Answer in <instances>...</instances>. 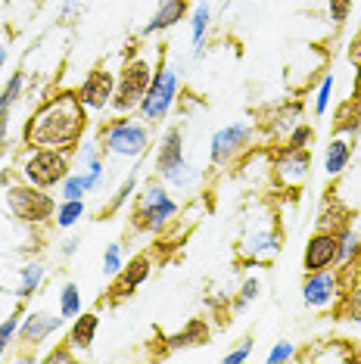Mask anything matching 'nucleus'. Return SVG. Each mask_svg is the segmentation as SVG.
I'll use <instances>...</instances> for the list:
<instances>
[{"label":"nucleus","instance_id":"obj_22","mask_svg":"<svg viewBox=\"0 0 361 364\" xmlns=\"http://www.w3.org/2000/svg\"><path fill=\"white\" fill-rule=\"evenodd\" d=\"M343 305H340V314L349 321H361V255H358V264H355V280L349 287H343Z\"/></svg>","mask_w":361,"mask_h":364},{"label":"nucleus","instance_id":"obj_35","mask_svg":"<svg viewBox=\"0 0 361 364\" xmlns=\"http://www.w3.org/2000/svg\"><path fill=\"white\" fill-rule=\"evenodd\" d=\"M19 324H22V314H19V311L10 314V318H6L4 324H0V355L6 352V346L13 343V336L19 333Z\"/></svg>","mask_w":361,"mask_h":364},{"label":"nucleus","instance_id":"obj_48","mask_svg":"<svg viewBox=\"0 0 361 364\" xmlns=\"http://www.w3.org/2000/svg\"><path fill=\"white\" fill-rule=\"evenodd\" d=\"M0 184H6V171H0Z\"/></svg>","mask_w":361,"mask_h":364},{"label":"nucleus","instance_id":"obj_14","mask_svg":"<svg viewBox=\"0 0 361 364\" xmlns=\"http://www.w3.org/2000/svg\"><path fill=\"white\" fill-rule=\"evenodd\" d=\"M178 162H184V134H180V128H168L159 144V153H156V171L166 178Z\"/></svg>","mask_w":361,"mask_h":364},{"label":"nucleus","instance_id":"obj_33","mask_svg":"<svg viewBox=\"0 0 361 364\" xmlns=\"http://www.w3.org/2000/svg\"><path fill=\"white\" fill-rule=\"evenodd\" d=\"M122 268H125V264H122V246L109 243V246H106V252H103V274L112 277V274H119Z\"/></svg>","mask_w":361,"mask_h":364},{"label":"nucleus","instance_id":"obj_12","mask_svg":"<svg viewBox=\"0 0 361 364\" xmlns=\"http://www.w3.org/2000/svg\"><path fill=\"white\" fill-rule=\"evenodd\" d=\"M308 168H311L308 146H299V150H290V146H284V153L277 156V162H274L277 181H281L284 187H299L302 181L308 178Z\"/></svg>","mask_w":361,"mask_h":364},{"label":"nucleus","instance_id":"obj_10","mask_svg":"<svg viewBox=\"0 0 361 364\" xmlns=\"http://www.w3.org/2000/svg\"><path fill=\"white\" fill-rule=\"evenodd\" d=\"M336 255H340V237L330 230H315V237L306 246V274L311 271H324V268H336Z\"/></svg>","mask_w":361,"mask_h":364},{"label":"nucleus","instance_id":"obj_37","mask_svg":"<svg viewBox=\"0 0 361 364\" xmlns=\"http://www.w3.org/2000/svg\"><path fill=\"white\" fill-rule=\"evenodd\" d=\"M330 94H333V75H324L321 85H318V94H315V115L327 112V106H330Z\"/></svg>","mask_w":361,"mask_h":364},{"label":"nucleus","instance_id":"obj_43","mask_svg":"<svg viewBox=\"0 0 361 364\" xmlns=\"http://www.w3.org/2000/svg\"><path fill=\"white\" fill-rule=\"evenodd\" d=\"M349 60L355 63V65H361V35L352 41V47H349Z\"/></svg>","mask_w":361,"mask_h":364},{"label":"nucleus","instance_id":"obj_39","mask_svg":"<svg viewBox=\"0 0 361 364\" xmlns=\"http://www.w3.org/2000/svg\"><path fill=\"white\" fill-rule=\"evenodd\" d=\"M134 187H137V178L131 175V178L125 181V184H122V190H119V193H116V200L109 203V209H112V212H116V209H122V205H125V203L131 200V193H134Z\"/></svg>","mask_w":361,"mask_h":364},{"label":"nucleus","instance_id":"obj_8","mask_svg":"<svg viewBox=\"0 0 361 364\" xmlns=\"http://www.w3.org/2000/svg\"><path fill=\"white\" fill-rule=\"evenodd\" d=\"M343 296V271L340 268H324L311 271L302 284V299L308 309H330Z\"/></svg>","mask_w":361,"mask_h":364},{"label":"nucleus","instance_id":"obj_47","mask_svg":"<svg viewBox=\"0 0 361 364\" xmlns=\"http://www.w3.org/2000/svg\"><path fill=\"white\" fill-rule=\"evenodd\" d=\"M4 65H6V47L0 44V69H4Z\"/></svg>","mask_w":361,"mask_h":364},{"label":"nucleus","instance_id":"obj_30","mask_svg":"<svg viewBox=\"0 0 361 364\" xmlns=\"http://www.w3.org/2000/svg\"><path fill=\"white\" fill-rule=\"evenodd\" d=\"M60 314L63 318H78L81 314V293L75 284H65L60 293Z\"/></svg>","mask_w":361,"mask_h":364},{"label":"nucleus","instance_id":"obj_38","mask_svg":"<svg viewBox=\"0 0 361 364\" xmlns=\"http://www.w3.org/2000/svg\"><path fill=\"white\" fill-rule=\"evenodd\" d=\"M327 10H330V19L336 26L349 19V10H352V0H327Z\"/></svg>","mask_w":361,"mask_h":364},{"label":"nucleus","instance_id":"obj_50","mask_svg":"<svg viewBox=\"0 0 361 364\" xmlns=\"http://www.w3.org/2000/svg\"><path fill=\"white\" fill-rule=\"evenodd\" d=\"M358 69H361V65H358Z\"/></svg>","mask_w":361,"mask_h":364},{"label":"nucleus","instance_id":"obj_28","mask_svg":"<svg viewBox=\"0 0 361 364\" xmlns=\"http://www.w3.org/2000/svg\"><path fill=\"white\" fill-rule=\"evenodd\" d=\"M361 109H358V103L355 100H349V103H343L340 106V112H336V131H349V134H358V128H361Z\"/></svg>","mask_w":361,"mask_h":364},{"label":"nucleus","instance_id":"obj_5","mask_svg":"<svg viewBox=\"0 0 361 364\" xmlns=\"http://www.w3.org/2000/svg\"><path fill=\"white\" fill-rule=\"evenodd\" d=\"M153 81V69L146 60H131L125 69H122V78L116 81V94H112V106L119 112H131L137 109Z\"/></svg>","mask_w":361,"mask_h":364},{"label":"nucleus","instance_id":"obj_31","mask_svg":"<svg viewBox=\"0 0 361 364\" xmlns=\"http://www.w3.org/2000/svg\"><path fill=\"white\" fill-rule=\"evenodd\" d=\"M206 336H209V330L203 327L200 321H193V324L187 327L184 333L171 336V339H168V346H171V349H178V346H200V343H206Z\"/></svg>","mask_w":361,"mask_h":364},{"label":"nucleus","instance_id":"obj_15","mask_svg":"<svg viewBox=\"0 0 361 364\" xmlns=\"http://www.w3.org/2000/svg\"><path fill=\"white\" fill-rule=\"evenodd\" d=\"M187 16V0H162L159 6H156L153 19L144 26V35H156V31H166L171 28L175 22H180Z\"/></svg>","mask_w":361,"mask_h":364},{"label":"nucleus","instance_id":"obj_9","mask_svg":"<svg viewBox=\"0 0 361 364\" xmlns=\"http://www.w3.org/2000/svg\"><path fill=\"white\" fill-rule=\"evenodd\" d=\"M249 144H252V125L249 122H237V125L215 131L209 156L215 165H231L243 150H249Z\"/></svg>","mask_w":361,"mask_h":364},{"label":"nucleus","instance_id":"obj_29","mask_svg":"<svg viewBox=\"0 0 361 364\" xmlns=\"http://www.w3.org/2000/svg\"><path fill=\"white\" fill-rule=\"evenodd\" d=\"M81 215H85V200H63L56 209V228H72Z\"/></svg>","mask_w":361,"mask_h":364},{"label":"nucleus","instance_id":"obj_11","mask_svg":"<svg viewBox=\"0 0 361 364\" xmlns=\"http://www.w3.org/2000/svg\"><path fill=\"white\" fill-rule=\"evenodd\" d=\"M112 94H116V78L106 69L87 72V78L78 87V100L85 103V109H106L112 103Z\"/></svg>","mask_w":361,"mask_h":364},{"label":"nucleus","instance_id":"obj_7","mask_svg":"<svg viewBox=\"0 0 361 364\" xmlns=\"http://www.w3.org/2000/svg\"><path fill=\"white\" fill-rule=\"evenodd\" d=\"M175 215H178V203L171 200L162 187L153 184V187H146V193L141 196V203H137V209H134V228L156 234V230L166 228Z\"/></svg>","mask_w":361,"mask_h":364},{"label":"nucleus","instance_id":"obj_36","mask_svg":"<svg viewBox=\"0 0 361 364\" xmlns=\"http://www.w3.org/2000/svg\"><path fill=\"white\" fill-rule=\"evenodd\" d=\"M259 293H262V284H259L256 277H249V280H246V284L240 287V296L234 299V309H237V311H243L252 299H259Z\"/></svg>","mask_w":361,"mask_h":364},{"label":"nucleus","instance_id":"obj_13","mask_svg":"<svg viewBox=\"0 0 361 364\" xmlns=\"http://www.w3.org/2000/svg\"><path fill=\"white\" fill-rule=\"evenodd\" d=\"M63 314L56 318V314H47V311H31V314H22V324H19V339L22 343H28L31 349H35L38 343H44L50 333L63 327Z\"/></svg>","mask_w":361,"mask_h":364},{"label":"nucleus","instance_id":"obj_3","mask_svg":"<svg viewBox=\"0 0 361 364\" xmlns=\"http://www.w3.org/2000/svg\"><path fill=\"white\" fill-rule=\"evenodd\" d=\"M150 146V131L144 122H131V119H116L103 128L100 137V150L112 156H141Z\"/></svg>","mask_w":361,"mask_h":364},{"label":"nucleus","instance_id":"obj_20","mask_svg":"<svg viewBox=\"0 0 361 364\" xmlns=\"http://www.w3.org/2000/svg\"><path fill=\"white\" fill-rule=\"evenodd\" d=\"M302 122V106L299 103H284V106H277L274 112H271V119H268V128H271V134L274 137H286L293 128H296Z\"/></svg>","mask_w":361,"mask_h":364},{"label":"nucleus","instance_id":"obj_16","mask_svg":"<svg viewBox=\"0 0 361 364\" xmlns=\"http://www.w3.org/2000/svg\"><path fill=\"white\" fill-rule=\"evenodd\" d=\"M281 252V234L277 230H259V234L246 237L243 246H240V255L243 259H268V255Z\"/></svg>","mask_w":361,"mask_h":364},{"label":"nucleus","instance_id":"obj_19","mask_svg":"<svg viewBox=\"0 0 361 364\" xmlns=\"http://www.w3.org/2000/svg\"><path fill=\"white\" fill-rule=\"evenodd\" d=\"M119 284H116V293L119 296H131V289H137L144 284L146 277H150V259L146 255H137V259H131V264L125 271H119Z\"/></svg>","mask_w":361,"mask_h":364},{"label":"nucleus","instance_id":"obj_44","mask_svg":"<svg viewBox=\"0 0 361 364\" xmlns=\"http://www.w3.org/2000/svg\"><path fill=\"white\" fill-rule=\"evenodd\" d=\"M94 159H100V150H97V146H85V150H81V165H87Z\"/></svg>","mask_w":361,"mask_h":364},{"label":"nucleus","instance_id":"obj_40","mask_svg":"<svg viewBox=\"0 0 361 364\" xmlns=\"http://www.w3.org/2000/svg\"><path fill=\"white\" fill-rule=\"evenodd\" d=\"M296 358V352H293V343H277L274 349L268 352V361L277 364V361H293Z\"/></svg>","mask_w":361,"mask_h":364},{"label":"nucleus","instance_id":"obj_21","mask_svg":"<svg viewBox=\"0 0 361 364\" xmlns=\"http://www.w3.org/2000/svg\"><path fill=\"white\" fill-rule=\"evenodd\" d=\"M352 159V144L346 137H333L330 144H327V153H324V171L327 178H336L343 175V168L349 165Z\"/></svg>","mask_w":361,"mask_h":364},{"label":"nucleus","instance_id":"obj_6","mask_svg":"<svg viewBox=\"0 0 361 364\" xmlns=\"http://www.w3.org/2000/svg\"><path fill=\"white\" fill-rule=\"evenodd\" d=\"M6 203H10V209L16 218L28 221V225H41V221L53 218V200L44 193V187H35V184H16L6 190Z\"/></svg>","mask_w":361,"mask_h":364},{"label":"nucleus","instance_id":"obj_24","mask_svg":"<svg viewBox=\"0 0 361 364\" xmlns=\"http://www.w3.org/2000/svg\"><path fill=\"white\" fill-rule=\"evenodd\" d=\"M209 19H212V10L209 4H200L196 10L190 13V28H193V56L200 60L203 56V44H206V28H209Z\"/></svg>","mask_w":361,"mask_h":364},{"label":"nucleus","instance_id":"obj_46","mask_svg":"<svg viewBox=\"0 0 361 364\" xmlns=\"http://www.w3.org/2000/svg\"><path fill=\"white\" fill-rule=\"evenodd\" d=\"M6 128H10V119H0V146H4V140H6Z\"/></svg>","mask_w":361,"mask_h":364},{"label":"nucleus","instance_id":"obj_32","mask_svg":"<svg viewBox=\"0 0 361 364\" xmlns=\"http://www.w3.org/2000/svg\"><path fill=\"white\" fill-rule=\"evenodd\" d=\"M196 178H200V171H196L193 165H187V162H178L175 168L166 175V181H171V184H178V187H190Z\"/></svg>","mask_w":361,"mask_h":364},{"label":"nucleus","instance_id":"obj_45","mask_svg":"<svg viewBox=\"0 0 361 364\" xmlns=\"http://www.w3.org/2000/svg\"><path fill=\"white\" fill-rule=\"evenodd\" d=\"M75 250H78V240H65L63 252H65V255H72V252H75Z\"/></svg>","mask_w":361,"mask_h":364},{"label":"nucleus","instance_id":"obj_2","mask_svg":"<svg viewBox=\"0 0 361 364\" xmlns=\"http://www.w3.org/2000/svg\"><path fill=\"white\" fill-rule=\"evenodd\" d=\"M22 175L35 187H56L69 178V153L47 150V146H31V153L22 162Z\"/></svg>","mask_w":361,"mask_h":364},{"label":"nucleus","instance_id":"obj_26","mask_svg":"<svg viewBox=\"0 0 361 364\" xmlns=\"http://www.w3.org/2000/svg\"><path fill=\"white\" fill-rule=\"evenodd\" d=\"M41 280H44V264H38V262L26 264V268H22V284H19V289H16V296H19V299L35 296L38 287H41Z\"/></svg>","mask_w":361,"mask_h":364},{"label":"nucleus","instance_id":"obj_42","mask_svg":"<svg viewBox=\"0 0 361 364\" xmlns=\"http://www.w3.org/2000/svg\"><path fill=\"white\" fill-rule=\"evenodd\" d=\"M44 361H47V364H56V361H72V352H69V349H53V352L47 355Z\"/></svg>","mask_w":361,"mask_h":364},{"label":"nucleus","instance_id":"obj_34","mask_svg":"<svg viewBox=\"0 0 361 364\" xmlns=\"http://www.w3.org/2000/svg\"><path fill=\"white\" fill-rule=\"evenodd\" d=\"M311 140H315V131H311V125L299 122V125L286 134V146H290V150H299V146H308Z\"/></svg>","mask_w":361,"mask_h":364},{"label":"nucleus","instance_id":"obj_27","mask_svg":"<svg viewBox=\"0 0 361 364\" xmlns=\"http://www.w3.org/2000/svg\"><path fill=\"white\" fill-rule=\"evenodd\" d=\"M94 187V181L87 178V171H81V175H69L63 181V200H85V193H90Z\"/></svg>","mask_w":361,"mask_h":364},{"label":"nucleus","instance_id":"obj_18","mask_svg":"<svg viewBox=\"0 0 361 364\" xmlns=\"http://www.w3.org/2000/svg\"><path fill=\"white\" fill-rule=\"evenodd\" d=\"M97 327H100V318H97L94 311L75 318V324H72V330H69V346H72V349H78V352H87L90 346H94Z\"/></svg>","mask_w":361,"mask_h":364},{"label":"nucleus","instance_id":"obj_25","mask_svg":"<svg viewBox=\"0 0 361 364\" xmlns=\"http://www.w3.org/2000/svg\"><path fill=\"white\" fill-rule=\"evenodd\" d=\"M22 90H26V72H13V78L6 81V87L0 90V119H6L10 109L19 103Z\"/></svg>","mask_w":361,"mask_h":364},{"label":"nucleus","instance_id":"obj_1","mask_svg":"<svg viewBox=\"0 0 361 364\" xmlns=\"http://www.w3.org/2000/svg\"><path fill=\"white\" fill-rule=\"evenodd\" d=\"M85 103L78 94H56L41 109L31 115L26 140L31 146H47V150H75V144L85 134Z\"/></svg>","mask_w":361,"mask_h":364},{"label":"nucleus","instance_id":"obj_23","mask_svg":"<svg viewBox=\"0 0 361 364\" xmlns=\"http://www.w3.org/2000/svg\"><path fill=\"white\" fill-rule=\"evenodd\" d=\"M349 225V212L343 209L336 200H324L321 212H318V230H330V234H340L343 228Z\"/></svg>","mask_w":361,"mask_h":364},{"label":"nucleus","instance_id":"obj_49","mask_svg":"<svg viewBox=\"0 0 361 364\" xmlns=\"http://www.w3.org/2000/svg\"><path fill=\"white\" fill-rule=\"evenodd\" d=\"M38 4H44V0H38Z\"/></svg>","mask_w":361,"mask_h":364},{"label":"nucleus","instance_id":"obj_41","mask_svg":"<svg viewBox=\"0 0 361 364\" xmlns=\"http://www.w3.org/2000/svg\"><path fill=\"white\" fill-rule=\"evenodd\" d=\"M249 352H252V339H243V343L237 346L234 352L225 355V364H243L246 358H249Z\"/></svg>","mask_w":361,"mask_h":364},{"label":"nucleus","instance_id":"obj_4","mask_svg":"<svg viewBox=\"0 0 361 364\" xmlns=\"http://www.w3.org/2000/svg\"><path fill=\"white\" fill-rule=\"evenodd\" d=\"M175 100H178V75H175V69L159 65L137 109H141V115L146 122H162L168 115L171 106H175Z\"/></svg>","mask_w":361,"mask_h":364},{"label":"nucleus","instance_id":"obj_17","mask_svg":"<svg viewBox=\"0 0 361 364\" xmlns=\"http://www.w3.org/2000/svg\"><path fill=\"white\" fill-rule=\"evenodd\" d=\"M336 237H340V255H336V268L346 271L349 264H355L358 255H361V228L349 221V225L343 228Z\"/></svg>","mask_w":361,"mask_h":364}]
</instances>
